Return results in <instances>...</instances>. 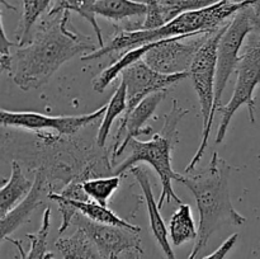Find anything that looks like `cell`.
<instances>
[{
    "label": "cell",
    "instance_id": "1",
    "mask_svg": "<svg viewBox=\"0 0 260 259\" xmlns=\"http://www.w3.org/2000/svg\"><path fill=\"white\" fill-rule=\"evenodd\" d=\"M32 134L3 137V152L9 151L29 170H43L50 182H60L62 188L73 180L112 175V155L101 147L96 139L81 136H62L51 131H30Z\"/></svg>",
    "mask_w": 260,
    "mask_h": 259
},
{
    "label": "cell",
    "instance_id": "2",
    "mask_svg": "<svg viewBox=\"0 0 260 259\" xmlns=\"http://www.w3.org/2000/svg\"><path fill=\"white\" fill-rule=\"evenodd\" d=\"M90 37L71 24V13H48L40 18L24 45L13 55L9 76L22 90L45 85L65 62L96 51Z\"/></svg>",
    "mask_w": 260,
    "mask_h": 259
},
{
    "label": "cell",
    "instance_id": "7",
    "mask_svg": "<svg viewBox=\"0 0 260 259\" xmlns=\"http://www.w3.org/2000/svg\"><path fill=\"white\" fill-rule=\"evenodd\" d=\"M238 79L231 99L225 106L218 107L221 113V121L218 124L216 144H221L225 140L229 124L240 107L246 106L249 112V119L255 123V98L254 93L260 85V33H251L245 41L239 60Z\"/></svg>",
    "mask_w": 260,
    "mask_h": 259
},
{
    "label": "cell",
    "instance_id": "28",
    "mask_svg": "<svg viewBox=\"0 0 260 259\" xmlns=\"http://www.w3.org/2000/svg\"><path fill=\"white\" fill-rule=\"evenodd\" d=\"M144 3L147 7V13L137 29H154V28H159L164 25L165 20L161 14L159 0H145Z\"/></svg>",
    "mask_w": 260,
    "mask_h": 259
},
{
    "label": "cell",
    "instance_id": "32",
    "mask_svg": "<svg viewBox=\"0 0 260 259\" xmlns=\"http://www.w3.org/2000/svg\"><path fill=\"white\" fill-rule=\"evenodd\" d=\"M251 2H254V7L260 12V0H251Z\"/></svg>",
    "mask_w": 260,
    "mask_h": 259
},
{
    "label": "cell",
    "instance_id": "24",
    "mask_svg": "<svg viewBox=\"0 0 260 259\" xmlns=\"http://www.w3.org/2000/svg\"><path fill=\"white\" fill-rule=\"evenodd\" d=\"M96 0H56L55 5L48 10V13H62V12H70V13H78L79 15L88 20L89 24L93 27L94 32H95L96 41H98L99 47L106 45L102 36V29L99 27L98 22H96V14L94 7H95Z\"/></svg>",
    "mask_w": 260,
    "mask_h": 259
},
{
    "label": "cell",
    "instance_id": "17",
    "mask_svg": "<svg viewBox=\"0 0 260 259\" xmlns=\"http://www.w3.org/2000/svg\"><path fill=\"white\" fill-rule=\"evenodd\" d=\"M33 187V182L24 174L23 165L18 160H12V173L0 189V217L7 215L12 208L27 197Z\"/></svg>",
    "mask_w": 260,
    "mask_h": 259
},
{
    "label": "cell",
    "instance_id": "30",
    "mask_svg": "<svg viewBox=\"0 0 260 259\" xmlns=\"http://www.w3.org/2000/svg\"><path fill=\"white\" fill-rule=\"evenodd\" d=\"M238 239H239V234H233V235L229 236V238L226 239V240L223 241V243L221 244V245L218 246L212 254H210V255L205 256V258L202 259H225L226 256H228V254L231 251V249L235 246Z\"/></svg>",
    "mask_w": 260,
    "mask_h": 259
},
{
    "label": "cell",
    "instance_id": "20",
    "mask_svg": "<svg viewBox=\"0 0 260 259\" xmlns=\"http://www.w3.org/2000/svg\"><path fill=\"white\" fill-rule=\"evenodd\" d=\"M95 14L112 22L141 18L146 15L147 7L142 2L134 0H96Z\"/></svg>",
    "mask_w": 260,
    "mask_h": 259
},
{
    "label": "cell",
    "instance_id": "23",
    "mask_svg": "<svg viewBox=\"0 0 260 259\" xmlns=\"http://www.w3.org/2000/svg\"><path fill=\"white\" fill-rule=\"evenodd\" d=\"M127 111V88L126 84L121 81L118 88L114 91L113 96L111 98L109 103L107 104V111L103 116V121L99 124L98 132H96V142L101 147H106L107 139L111 132L112 123L116 121L118 116H123Z\"/></svg>",
    "mask_w": 260,
    "mask_h": 259
},
{
    "label": "cell",
    "instance_id": "33",
    "mask_svg": "<svg viewBox=\"0 0 260 259\" xmlns=\"http://www.w3.org/2000/svg\"><path fill=\"white\" fill-rule=\"evenodd\" d=\"M233 2H235V3H241V2H245V0H233Z\"/></svg>",
    "mask_w": 260,
    "mask_h": 259
},
{
    "label": "cell",
    "instance_id": "19",
    "mask_svg": "<svg viewBox=\"0 0 260 259\" xmlns=\"http://www.w3.org/2000/svg\"><path fill=\"white\" fill-rule=\"evenodd\" d=\"M63 259H104L85 233L76 228L69 236H60L55 243Z\"/></svg>",
    "mask_w": 260,
    "mask_h": 259
},
{
    "label": "cell",
    "instance_id": "14",
    "mask_svg": "<svg viewBox=\"0 0 260 259\" xmlns=\"http://www.w3.org/2000/svg\"><path fill=\"white\" fill-rule=\"evenodd\" d=\"M52 183L48 179L47 174L43 170L38 169L35 172V180L30 192L24 200L20 201L14 208L5 216L0 217V229H2V241H5L19 226L27 222L32 213L43 203L45 198H48Z\"/></svg>",
    "mask_w": 260,
    "mask_h": 259
},
{
    "label": "cell",
    "instance_id": "31",
    "mask_svg": "<svg viewBox=\"0 0 260 259\" xmlns=\"http://www.w3.org/2000/svg\"><path fill=\"white\" fill-rule=\"evenodd\" d=\"M141 253L136 250H128L121 255V259H140Z\"/></svg>",
    "mask_w": 260,
    "mask_h": 259
},
{
    "label": "cell",
    "instance_id": "10",
    "mask_svg": "<svg viewBox=\"0 0 260 259\" xmlns=\"http://www.w3.org/2000/svg\"><path fill=\"white\" fill-rule=\"evenodd\" d=\"M213 32L196 36H177L157 41L154 47L145 55L144 61L150 68L162 74L189 73L198 50Z\"/></svg>",
    "mask_w": 260,
    "mask_h": 259
},
{
    "label": "cell",
    "instance_id": "4",
    "mask_svg": "<svg viewBox=\"0 0 260 259\" xmlns=\"http://www.w3.org/2000/svg\"><path fill=\"white\" fill-rule=\"evenodd\" d=\"M248 4L254 5V2L245 0V2L235 3L233 0H218L217 3L210 7L183 13L170 22L165 23L161 27L154 28V29H118L113 40L99 47L96 51L81 56V60H95L109 53L126 51L128 48L177 37V36H196L201 33L213 32L221 25L228 23L241 8Z\"/></svg>",
    "mask_w": 260,
    "mask_h": 259
},
{
    "label": "cell",
    "instance_id": "26",
    "mask_svg": "<svg viewBox=\"0 0 260 259\" xmlns=\"http://www.w3.org/2000/svg\"><path fill=\"white\" fill-rule=\"evenodd\" d=\"M121 185V175H103L86 179L83 182V188L91 201L102 206H108L109 200Z\"/></svg>",
    "mask_w": 260,
    "mask_h": 259
},
{
    "label": "cell",
    "instance_id": "22",
    "mask_svg": "<svg viewBox=\"0 0 260 259\" xmlns=\"http://www.w3.org/2000/svg\"><path fill=\"white\" fill-rule=\"evenodd\" d=\"M170 240L173 245L180 246L189 241H196L198 236V228L192 216V208L187 203H180L175 210L168 225Z\"/></svg>",
    "mask_w": 260,
    "mask_h": 259
},
{
    "label": "cell",
    "instance_id": "16",
    "mask_svg": "<svg viewBox=\"0 0 260 259\" xmlns=\"http://www.w3.org/2000/svg\"><path fill=\"white\" fill-rule=\"evenodd\" d=\"M48 198L55 202H65L68 205L73 206L78 212L83 213L85 217L90 218V220L95 221V222L101 223H108V225H114V226H121V228L129 229V230L135 231H141V228L137 225H132L128 221H126L124 218L119 217L117 213H114L108 206H102L98 202H94V201H75L71 200V198L65 197V196L60 195L58 192L55 190H51L48 193Z\"/></svg>",
    "mask_w": 260,
    "mask_h": 259
},
{
    "label": "cell",
    "instance_id": "12",
    "mask_svg": "<svg viewBox=\"0 0 260 259\" xmlns=\"http://www.w3.org/2000/svg\"><path fill=\"white\" fill-rule=\"evenodd\" d=\"M189 73L180 74H162L150 68L144 58L127 68L122 73V81L127 88V111L129 113L137 104L146 96L156 91L169 89L172 85L188 78Z\"/></svg>",
    "mask_w": 260,
    "mask_h": 259
},
{
    "label": "cell",
    "instance_id": "27",
    "mask_svg": "<svg viewBox=\"0 0 260 259\" xmlns=\"http://www.w3.org/2000/svg\"><path fill=\"white\" fill-rule=\"evenodd\" d=\"M217 2L218 0H159V4L165 23H168L183 13L202 9Z\"/></svg>",
    "mask_w": 260,
    "mask_h": 259
},
{
    "label": "cell",
    "instance_id": "15",
    "mask_svg": "<svg viewBox=\"0 0 260 259\" xmlns=\"http://www.w3.org/2000/svg\"><path fill=\"white\" fill-rule=\"evenodd\" d=\"M129 173L136 178L137 183L142 190L145 201H146L147 213H149L150 229L154 235L155 240L159 244L165 259H177L174 251H173L172 244L169 241V230L164 222L161 213H160V207L157 201L155 200L154 193H152V185L150 182L149 172L142 167H134L129 169Z\"/></svg>",
    "mask_w": 260,
    "mask_h": 259
},
{
    "label": "cell",
    "instance_id": "8",
    "mask_svg": "<svg viewBox=\"0 0 260 259\" xmlns=\"http://www.w3.org/2000/svg\"><path fill=\"white\" fill-rule=\"evenodd\" d=\"M260 33V12L254 5L241 8L233 17L228 28L221 36L217 50V71H216V93L212 118L221 106L223 91L230 76L238 68L240 52L245 41L251 33Z\"/></svg>",
    "mask_w": 260,
    "mask_h": 259
},
{
    "label": "cell",
    "instance_id": "11",
    "mask_svg": "<svg viewBox=\"0 0 260 259\" xmlns=\"http://www.w3.org/2000/svg\"><path fill=\"white\" fill-rule=\"evenodd\" d=\"M73 225L88 235L104 259H121L122 254L128 250L144 254L140 231L95 222L80 212L75 215Z\"/></svg>",
    "mask_w": 260,
    "mask_h": 259
},
{
    "label": "cell",
    "instance_id": "9",
    "mask_svg": "<svg viewBox=\"0 0 260 259\" xmlns=\"http://www.w3.org/2000/svg\"><path fill=\"white\" fill-rule=\"evenodd\" d=\"M107 104L83 116H47L38 112H14L2 109L0 122L3 127L23 128L27 131H51L62 136H73L104 116Z\"/></svg>",
    "mask_w": 260,
    "mask_h": 259
},
{
    "label": "cell",
    "instance_id": "6",
    "mask_svg": "<svg viewBox=\"0 0 260 259\" xmlns=\"http://www.w3.org/2000/svg\"><path fill=\"white\" fill-rule=\"evenodd\" d=\"M230 20L208 36L207 40L205 41V43L198 50L197 55H196L194 60H193L192 66H190L189 76L192 79L193 88H194L196 93H197L198 101H200L201 104V113H202L203 118V130L200 146H198L196 154L193 155L192 160L189 161L188 167L185 168L184 173L194 172L196 167L202 160L206 149H207L208 141H210V135L213 123L212 112L216 93V71H217L218 42L221 40V36L223 35V32L228 28Z\"/></svg>",
    "mask_w": 260,
    "mask_h": 259
},
{
    "label": "cell",
    "instance_id": "3",
    "mask_svg": "<svg viewBox=\"0 0 260 259\" xmlns=\"http://www.w3.org/2000/svg\"><path fill=\"white\" fill-rule=\"evenodd\" d=\"M231 167L215 151L207 168L200 173L180 174L178 182L184 184L194 196L200 212L198 236L188 259H196L207 246L211 236L225 223L241 226L246 222L230 198L229 178Z\"/></svg>",
    "mask_w": 260,
    "mask_h": 259
},
{
    "label": "cell",
    "instance_id": "13",
    "mask_svg": "<svg viewBox=\"0 0 260 259\" xmlns=\"http://www.w3.org/2000/svg\"><path fill=\"white\" fill-rule=\"evenodd\" d=\"M167 95L168 89L156 91L140 102L129 113L122 116L116 137H114V145L112 147V163L113 164L117 157L121 156L122 152L126 151L132 139H137L141 135L151 134L152 128L150 126H146V122L154 116L156 108L167 98Z\"/></svg>",
    "mask_w": 260,
    "mask_h": 259
},
{
    "label": "cell",
    "instance_id": "25",
    "mask_svg": "<svg viewBox=\"0 0 260 259\" xmlns=\"http://www.w3.org/2000/svg\"><path fill=\"white\" fill-rule=\"evenodd\" d=\"M51 2L52 0H22L23 14L17 30L19 46L24 45L29 40L33 27L40 20V18L43 17L46 10L50 7Z\"/></svg>",
    "mask_w": 260,
    "mask_h": 259
},
{
    "label": "cell",
    "instance_id": "21",
    "mask_svg": "<svg viewBox=\"0 0 260 259\" xmlns=\"http://www.w3.org/2000/svg\"><path fill=\"white\" fill-rule=\"evenodd\" d=\"M51 229V208L46 207L42 215V222L41 228L38 229L37 233L27 234V238L29 240L30 246L29 250L24 251L22 244L19 240L8 238L7 240L10 241L13 245L17 248L19 253L20 259H55L52 253H48L47 250V239Z\"/></svg>",
    "mask_w": 260,
    "mask_h": 259
},
{
    "label": "cell",
    "instance_id": "18",
    "mask_svg": "<svg viewBox=\"0 0 260 259\" xmlns=\"http://www.w3.org/2000/svg\"><path fill=\"white\" fill-rule=\"evenodd\" d=\"M157 42V41H156ZM156 42H150L146 43V45L137 46V47L128 48V50L124 51V53L122 56H119L118 60L114 61L111 66L106 69V70L102 71L99 74L98 78L94 80L93 83V89L96 93L102 94L107 88L109 86V84L113 83L117 79V76L121 75L127 68H129L131 65L136 63L137 61L142 60L145 57L147 52L151 50L155 46Z\"/></svg>",
    "mask_w": 260,
    "mask_h": 259
},
{
    "label": "cell",
    "instance_id": "29",
    "mask_svg": "<svg viewBox=\"0 0 260 259\" xmlns=\"http://www.w3.org/2000/svg\"><path fill=\"white\" fill-rule=\"evenodd\" d=\"M2 37H0V71L2 73H5L7 71L8 74L12 70V62H13V55L10 53V47L15 46L18 47L19 46V42H12L9 38L7 37V33H5V27L4 22H3L2 18Z\"/></svg>",
    "mask_w": 260,
    "mask_h": 259
},
{
    "label": "cell",
    "instance_id": "5",
    "mask_svg": "<svg viewBox=\"0 0 260 259\" xmlns=\"http://www.w3.org/2000/svg\"><path fill=\"white\" fill-rule=\"evenodd\" d=\"M188 113L189 111L183 108L179 102L174 99L170 111L164 116L161 130L147 141L132 139L127 146L128 155L113 172V174L122 177V174L129 172L131 168L136 167L137 163L142 161L151 165L161 180L162 188L157 200L160 208L164 203H170L172 201L179 205L183 203L179 196L173 189V180L178 182L180 177L179 173L173 169V151L175 145L179 142L178 124Z\"/></svg>",
    "mask_w": 260,
    "mask_h": 259
}]
</instances>
